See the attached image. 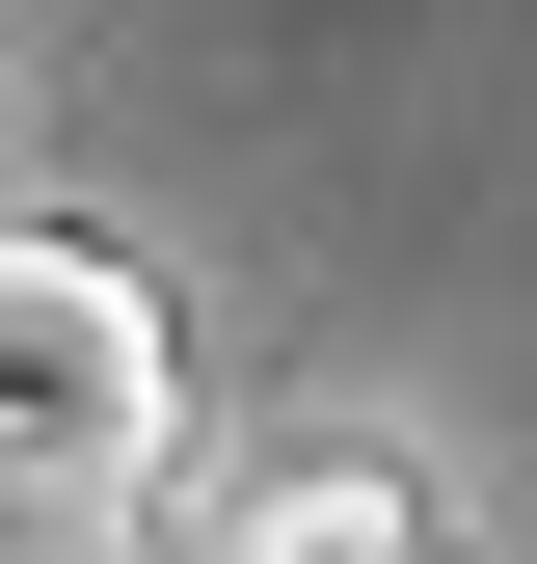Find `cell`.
I'll list each match as a JSON object with an SVG mask.
<instances>
[{
  "label": "cell",
  "instance_id": "1",
  "mask_svg": "<svg viewBox=\"0 0 537 564\" xmlns=\"http://www.w3.org/2000/svg\"><path fill=\"white\" fill-rule=\"evenodd\" d=\"M162 296H134V242L81 216H0V564H108L134 511H162Z\"/></svg>",
  "mask_w": 537,
  "mask_h": 564
},
{
  "label": "cell",
  "instance_id": "2",
  "mask_svg": "<svg viewBox=\"0 0 537 564\" xmlns=\"http://www.w3.org/2000/svg\"><path fill=\"white\" fill-rule=\"evenodd\" d=\"M162 564H430V511H403V457H350V431H322V457H242Z\"/></svg>",
  "mask_w": 537,
  "mask_h": 564
}]
</instances>
